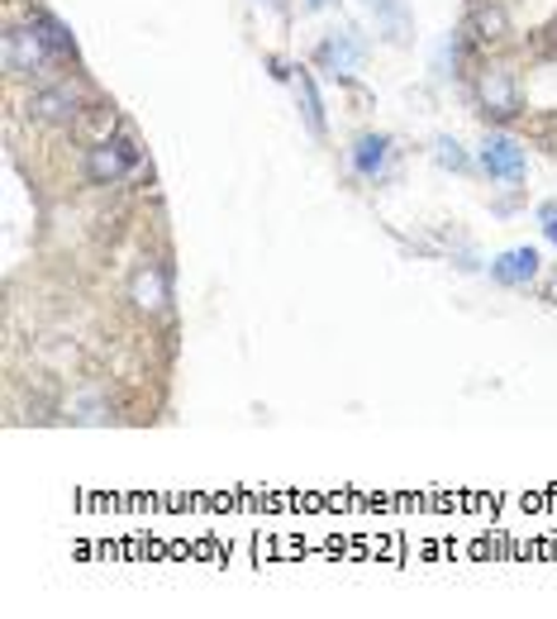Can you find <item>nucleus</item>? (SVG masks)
I'll return each mask as SVG.
<instances>
[{
	"label": "nucleus",
	"mask_w": 557,
	"mask_h": 619,
	"mask_svg": "<svg viewBox=\"0 0 557 619\" xmlns=\"http://www.w3.org/2000/svg\"><path fill=\"white\" fill-rule=\"evenodd\" d=\"M491 277L500 281V287H529V281L538 277V253L534 248H510V253H500L491 262Z\"/></svg>",
	"instance_id": "10"
},
{
	"label": "nucleus",
	"mask_w": 557,
	"mask_h": 619,
	"mask_svg": "<svg viewBox=\"0 0 557 619\" xmlns=\"http://www.w3.org/2000/svg\"><path fill=\"white\" fill-rule=\"evenodd\" d=\"M300 100H306V124L315 139H325V100H319V87L310 72H300Z\"/></svg>",
	"instance_id": "12"
},
{
	"label": "nucleus",
	"mask_w": 557,
	"mask_h": 619,
	"mask_svg": "<svg viewBox=\"0 0 557 619\" xmlns=\"http://www.w3.org/2000/svg\"><path fill=\"white\" fill-rule=\"evenodd\" d=\"M481 106L491 110L496 120H515L519 114V87L505 67H491V72L481 77Z\"/></svg>",
	"instance_id": "7"
},
{
	"label": "nucleus",
	"mask_w": 557,
	"mask_h": 619,
	"mask_svg": "<svg viewBox=\"0 0 557 619\" xmlns=\"http://www.w3.org/2000/svg\"><path fill=\"white\" fill-rule=\"evenodd\" d=\"M544 233L557 243V206H544Z\"/></svg>",
	"instance_id": "15"
},
{
	"label": "nucleus",
	"mask_w": 557,
	"mask_h": 619,
	"mask_svg": "<svg viewBox=\"0 0 557 619\" xmlns=\"http://www.w3.org/2000/svg\"><path fill=\"white\" fill-rule=\"evenodd\" d=\"M267 6H272V10H286V0H267Z\"/></svg>",
	"instance_id": "17"
},
{
	"label": "nucleus",
	"mask_w": 557,
	"mask_h": 619,
	"mask_svg": "<svg viewBox=\"0 0 557 619\" xmlns=\"http://www.w3.org/2000/svg\"><path fill=\"white\" fill-rule=\"evenodd\" d=\"M367 14L377 20V33H386L391 43H410L415 20H410V6L405 0H362Z\"/></svg>",
	"instance_id": "9"
},
{
	"label": "nucleus",
	"mask_w": 557,
	"mask_h": 619,
	"mask_svg": "<svg viewBox=\"0 0 557 619\" xmlns=\"http://www.w3.org/2000/svg\"><path fill=\"white\" fill-rule=\"evenodd\" d=\"M133 167H139V148H133L129 139H100L87 148V177L96 181V187H110V181L129 177Z\"/></svg>",
	"instance_id": "1"
},
{
	"label": "nucleus",
	"mask_w": 557,
	"mask_h": 619,
	"mask_svg": "<svg viewBox=\"0 0 557 619\" xmlns=\"http://www.w3.org/2000/svg\"><path fill=\"white\" fill-rule=\"evenodd\" d=\"M348 158H352V172L362 181H381L386 167H391V139H386V133H362Z\"/></svg>",
	"instance_id": "8"
},
{
	"label": "nucleus",
	"mask_w": 557,
	"mask_h": 619,
	"mask_svg": "<svg viewBox=\"0 0 557 619\" xmlns=\"http://www.w3.org/2000/svg\"><path fill=\"white\" fill-rule=\"evenodd\" d=\"M29 114L43 124H77L81 114V91L67 87V81H58V87H43L39 96L29 100Z\"/></svg>",
	"instance_id": "5"
},
{
	"label": "nucleus",
	"mask_w": 557,
	"mask_h": 619,
	"mask_svg": "<svg viewBox=\"0 0 557 619\" xmlns=\"http://www.w3.org/2000/svg\"><path fill=\"white\" fill-rule=\"evenodd\" d=\"M33 29L43 33V43L53 48V58L77 53V43H72V33H67V24H62V20H53V14H48V10H39V14H33Z\"/></svg>",
	"instance_id": "11"
},
{
	"label": "nucleus",
	"mask_w": 557,
	"mask_h": 619,
	"mask_svg": "<svg viewBox=\"0 0 557 619\" xmlns=\"http://www.w3.org/2000/svg\"><path fill=\"white\" fill-rule=\"evenodd\" d=\"M319 72H329V77H352L362 67V43L352 39V29H334L325 43H319Z\"/></svg>",
	"instance_id": "6"
},
{
	"label": "nucleus",
	"mask_w": 557,
	"mask_h": 619,
	"mask_svg": "<svg viewBox=\"0 0 557 619\" xmlns=\"http://www.w3.org/2000/svg\"><path fill=\"white\" fill-rule=\"evenodd\" d=\"M477 162H481V172L496 177V181H525V172H529L525 148H519L510 133H486Z\"/></svg>",
	"instance_id": "3"
},
{
	"label": "nucleus",
	"mask_w": 557,
	"mask_h": 619,
	"mask_svg": "<svg viewBox=\"0 0 557 619\" xmlns=\"http://www.w3.org/2000/svg\"><path fill=\"white\" fill-rule=\"evenodd\" d=\"M434 158L444 162V167H452V172H467V162H471V158L462 153L458 139H438V143H434Z\"/></svg>",
	"instance_id": "14"
},
{
	"label": "nucleus",
	"mask_w": 557,
	"mask_h": 619,
	"mask_svg": "<svg viewBox=\"0 0 557 619\" xmlns=\"http://www.w3.org/2000/svg\"><path fill=\"white\" fill-rule=\"evenodd\" d=\"M48 62H53V48L43 43V33L33 24H14L6 33V67L14 77H39Z\"/></svg>",
	"instance_id": "2"
},
{
	"label": "nucleus",
	"mask_w": 557,
	"mask_h": 619,
	"mask_svg": "<svg viewBox=\"0 0 557 619\" xmlns=\"http://www.w3.org/2000/svg\"><path fill=\"white\" fill-rule=\"evenodd\" d=\"M329 6V0H306V10H325Z\"/></svg>",
	"instance_id": "16"
},
{
	"label": "nucleus",
	"mask_w": 557,
	"mask_h": 619,
	"mask_svg": "<svg viewBox=\"0 0 557 619\" xmlns=\"http://www.w3.org/2000/svg\"><path fill=\"white\" fill-rule=\"evenodd\" d=\"M500 33H505V10L481 6V10H477V39L491 43V39H500Z\"/></svg>",
	"instance_id": "13"
},
{
	"label": "nucleus",
	"mask_w": 557,
	"mask_h": 619,
	"mask_svg": "<svg viewBox=\"0 0 557 619\" xmlns=\"http://www.w3.org/2000/svg\"><path fill=\"white\" fill-rule=\"evenodd\" d=\"M129 300L148 315H162L167 306H172V281H167V267L158 262H139L129 277Z\"/></svg>",
	"instance_id": "4"
}]
</instances>
